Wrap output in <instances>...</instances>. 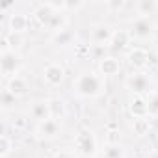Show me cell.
I'll use <instances>...</instances> for the list:
<instances>
[{"label":"cell","mask_w":158,"mask_h":158,"mask_svg":"<svg viewBox=\"0 0 158 158\" xmlns=\"http://www.w3.org/2000/svg\"><path fill=\"white\" fill-rule=\"evenodd\" d=\"M73 89L78 97L82 99H95L102 93L104 89V80L102 76L89 71V73H82L76 76V80L73 82Z\"/></svg>","instance_id":"6da1fadb"},{"label":"cell","mask_w":158,"mask_h":158,"mask_svg":"<svg viewBox=\"0 0 158 158\" xmlns=\"http://www.w3.org/2000/svg\"><path fill=\"white\" fill-rule=\"evenodd\" d=\"M74 152L78 156H95L97 154V138L89 128H82L74 136Z\"/></svg>","instance_id":"7a4b0ae2"},{"label":"cell","mask_w":158,"mask_h":158,"mask_svg":"<svg viewBox=\"0 0 158 158\" xmlns=\"http://www.w3.org/2000/svg\"><path fill=\"white\" fill-rule=\"evenodd\" d=\"M154 28L156 26H154V23H152L151 17H138L134 21V24H132L130 35L136 37V39H149V37H152Z\"/></svg>","instance_id":"3957f363"},{"label":"cell","mask_w":158,"mask_h":158,"mask_svg":"<svg viewBox=\"0 0 158 158\" xmlns=\"http://www.w3.org/2000/svg\"><path fill=\"white\" fill-rule=\"evenodd\" d=\"M21 67V58L15 50H8V52H0V71L4 76H10L19 71Z\"/></svg>","instance_id":"277c9868"},{"label":"cell","mask_w":158,"mask_h":158,"mask_svg":"<svg viewBox=\"0 0 158 158\" xmlns=\"http://www.w3.org/2000/svg\"><path fill=\"white\" fill-rule=\"evenodd\" d=\"M61 132V125L58 119H45L41 123H37V128H35V134L39 139H54L58 138Z\"/></svg>","instance_id":"5b68a950"},{"label":"cell","mask_w":158,"mask_h":158,"mask_svg":"<svg viewBox=\"0 0 158 158\" xmlns=\"http://www.w3.org/2000/svg\"><path fill=\"white\" fill-rule=\"evenodd\" d=\"M43 80H45V84L50 86V88L60 86V84L65 80V69H63L60 63H48V65L43 69Z\"/></svg>","instance_id":"8992f818"},{"label":"cell","mask_w":158,"mask_h":158,"mask_svg":"<svg viewBox=\"0 0 158 158\" xmlns=\"http://www.w3.org/2000/svg\"><path fill=\"white\" fill-rule=\"evenodd\" d=\"M60 8H58V4H52V2H43V4H39L35 10H34V19L41 24V26H48L50 24V21H52V17L56 15V11H58Z\"/></svg>","instance_id":"52a82bcc"},{"label":"cell","mask_w":158,"mask_h":158,"mask_svg":"<svg viewBox=\"0 0 158 158\" xmlns=\"http://www.w3.org/2000/svg\"><path fill=\"white\" fill-rule=\"evenodd\" d=\"M127 86L136 95L143 97V93H147L149 88H151V80H149V76H145V73H134L127 78Z\"/></svg>","instance_id":"ba28073f"},{"label":"cell","mask_w":158,"mask_h":158,"mask_svg":"<svg viewBox=\"0 0 158 158\" xmlns=\"http://www.w3.org/2000/svg\"><path fill=\"white\" fill-rule=\"evenodd\" d=\"M127 60H128V65H130V67H134V69H143V67H147L151 56H149V52H147L145 48L134 47V48L127 54Z\"/></svg>","instance_id":"9c48e42d"},{"label":"cell","mask_w":158,"mask_h":158,"mask_svg":"<svg viewBox=\"0 0 158 158\" xmlns=\"http://www.w3.org/2000/svg\"><path fill=\"white\" fill-rule=\"evenodd\" d=\"M128 112L134 119H145L149 117V104H147V99L141 97V95H136L132 101H130V106H128Z\"/></svg>","instance_id":"30bf717a"},{"label":"cell","mask_w":158,"mask_h":158,"mask_svg":"<svg viewBox=\"0 0 158 158\" xmlns=\"http://www.w3.org/2000/svg\"><path fill=\"white\" fill-rule=\"evenodd\" d=\"M114 32L108 24H97L91 32V41L97 43V45H110L112 37H114Z\"/></svg>","instance_id":"8fae6325"},{"label":"cell","mask_w":158,"mask_h":158,"mask_svg":"<svg viewBox=\"0 0 158 158\" xmlns=\"http://www.w3.org/2000/svg\"><path fill=\"white\" fill-rule=\"evenodd\" d=\"M99 71H101V74H104V76H115V74H119V71H121V61H119V58H115V56H106V58H102L101 63H99Z\"/></svg>","instance_id":"7c38bea8"},{"label":"cell","mask_w":158,"mask_h":158,"mask_svg":"<svg viewBox=\"0 0 158 158\" xmlns=\"http://www.w3.org/2000/svg\"><path fill=\"white\" fill-rule=\"evenodd\" d=\"M8 24H10V32L11 34H24L26 30H28V26H30V21H28V17L26 15H23V13H11L10 15V21H8Z\"/></svg>","instance_id":"4fadbf2b"},{"label":"cell","mask_w":158,"mask_h":158,"mask_svg":"<svg viewBox=\"0 0 158 158\" xmlns=\"http://www.w3.org/2000/svg\"><path fill=\"white\" fill-rule=\"evenodd\" d=\"M6 89H8L11 95H15V97L19 99V97H23V95L28 93V82L24 80L23 76H17V74H15V76L10 78V82H8Z\"/></svg>","instance_id":"5bb4252c"},{"label":"cell","mask_w":158,"mask_h":158,"mask_svg":"<svg viewBox=\"0 0 158 158\" xmlns=\"http://www.w3.org/2000/svg\"><path fill=\"white\" fill-rule=\"evenodd\" d=\"M130 39H132L130 32H127V30H115L114 32V37H112V41H110L108 47L114 48V50H123L130 43Z\"/></svg>","instance_id":"9a60e30c"},{"label":"cell","mask_w":158,"mask_h":158,"mask_svg":"<svg viewBox=\"0 0 158 158\" xmlns=\"http://www.w3.org/2000/svg\"><path fill=\"white\" fill-rule=\"evenodd\" d=\"M30 115L34 119H37L39 123L45 121V119H50V108H48V101H39V102H34L32 104V110H30Z\"/></svg>","instance_id":"2e32d148"},{"label":"cell","mask_w":158,"mask_h":158,"mask_svg":"<svg viewBox=\"0 0 158 158\" xmlns=\"http://www.w3.org/2000/svg\"><path fill=\"white\" fill-rule=\"evenodd\" d=\"M67 24H69V19H67L65 11L58 10V11H56V15L52 17L50 24H48L47 28H48L52 34H58V32H61V30H67Z\"/></svg>","instance_id":"e0dca14e"},{"label":"cell","mask_w":158,"mask_h":158,"mask_svg":"<svg viewBox=\"0 0 158 158\" xmlns=\"http://www.w3.org/2000/svg\"><path fill=\"white\" fill-rule=\"evenodd\" d=\"M48 108H50V117L52 119H63L67 115V106L61 99H50Z\"/></svg>","instance_id":"ac0fdd59"},{"label":"cell","mask_w":158,"mask_h":158,"mask_svg":"<svg viewBox=\"0 0 158 158\" xmlns=\"http://www.w3.org/2000/svg\"><path fill=\"white\" fill-rule=\"evenodd\" d=\"M158 10V2L156 0H139L136 4V11L139 13V17H149Z\"/></svg>","instance_id":"d6986e66"},{"label":"cell","mask_w":158,"mask_h":158,"mask_svg":"<svg viewBox=\"0 0 158 158\" xmlns=\"http://www.w3.org/2000/svg\"><path fill=\"white\" fill-rule=\"evenodd\" d=\"M50 41H52L54 45H58V47H67V45H71V43L74 41V34H73L71 30H61V32H58V34H52Z\"/></svg>","instance_id":"ffe728a7"},{"label":"cell","mask_w":158,"mask_h":158,"mask_svg":"<svg viewBox=\"0 0 158 158\" xmlns=\"http://www.w3.org/2000/svg\"><path fill=\"white\" fill-rule=\"evenodd\" d=\"M13 152V141L8 134L0 136V158H8Z\"/></svg>","instance_id":"44dd1931"},{"label":"cell","mask_w":158,"mask_h":158,"mask_svg":"<svg viewBox=\"0 0 158 158\" xmlns=\"http://www.w3.org/2000/svg\"><path fill=\"white\" fill-rule=\"evenodd\" d=\"M149 128H151V123H149L147 117H145V119H134V123H132V130H134L136 136H145V134H149Z\"/></svg>","instance_id":"7402d4cb"},{"label":"cell","mask_w":158,"mask_h":158,"mask_svg":"<svg viewBox=\"0 0 158 158\" xmlns=\"http://www.w3.org/2000/svg\"><path fill=\"white\" fill-rule=\"evenodd\" d=\"M102 158H125V149L117 143V145H106Z\"/></svg>","instance_id":"603a6c76"},{"label":"cell","mask_w":158,"mask_h":158,"mask_svg":"<svg viewBox=\"0 0 158 158\" xmlns=\"http://www.w3.org/2000/svg\"><path fill=\"white\" fill-rule=\"evenodd\" d=\"M4 39L8 41V47H10V50H15L17 52V48H21V45H23V37H21V34H6L4 35Z\"/></svg>","instance_id":"cb8c5ba5"},{"label":"cell","mask_w":158,"mask_h":158,"mask_svg":"<svg viewBox=\"0 0 158 158\" xmlns=\"http://www.w3.org/2000/svg\"><path fill=\"white\" fill-rule=\"evenodd\" d=\"M15 101H17V97H15V95H11L8 89H4V91H2V97H0V104H2V110H4V112H6V110H10V108H13Z\"/></svg>","instance_id":"d4e9b609"},{"label":"cell","mask_w":158,"mask_h":158,"mask_svg":"<svg viewBox=\"0 0 158 158\" xmlns=\"http://www.w3.org/2000/svg\"><path fill=\"white\" fill-rule=\"evenodd\" d=\"M86 6V2H82V0H74V2H73V0H65V2H60L58 4V8L63 11V10H80V8H84Z\"/></svg>","instance_id":"484cf974"},{"label":"cell","mask_w":158,"mask_h":158,"mask_svg":"<svg viewBox=\"0 0 158 158\" xmlns=\"http://www.w3.org/2000/svg\"><path fill=\"white\" fill-rule=\"evenodd\" d=\"M147 104H149V115L158 117V91L151 93V97L147 99Z\"/></svg>","instance_id":"4316f807"},{"label":"cell","mask_w":158,"mask_h":158,"mask_svg":"<svg viewBox=\"0 0 158 158\" xmlns=\"http://www.w3.org/2000/svg\"><path fill=\"white\" fill-rule=\"evenodd\" d=\"M119 143V130L112 128L106 132V145H117Z\"/></svg>","instance_id":"83f0119b"},{"label":"cell","mask_w":158,"mask_h":158,"mask_svg":"<svg viewBox=\"0 0 158 158\" xmlns=\"http://www.w3.org/2000/svg\"><path fill=\"white\" fill-rule=\"evenodd\" d=\"M104 8H108L112 11H119L125 8V0H108V2H104Z\"/></svg>","instance_id":"f1b7e54d"},{"label":"cell","mask_w":158,"mask_h":158,"mask_svg":"<svg viewBox=\"0 0 158 158\" xmlns=\"http://www.w3.org/2000/svg\"><path fill=\"white\" fill-rule=\"evenodd\" d=\"M52 158H76L73 151H58Z\"/></svg>","instance_id":"f546056e"},{"label":"cell","mask_w":158,"mask_h":158,"mask_svg":"<svg viewBox=\"0 0 158 158\" xmlns=\"http://www.w3.org/2000/svg\"><path fill=\"white\" fill-rule=\"evenodd\" d=\"M24 125H26V121H24V119H19V121H15V123H13V127H17V128H24Z\"/></svg>","instance_id":"4dcf8cb0"},{"label":"cell","mask_w":158,"mask_h":158,"mask_svg":"<svg viewBox=\"0 0 158 158\" xmlns=\"http://www.w3.org/2000/svg\"><path fill=\"white\" fill-rule=\"evenodd\" d=\"M11 6H13L11 2H6V4H2V11H8V10H10Z\"/></svg>","instance_id":"1f68e13d"},{"label":"cell","mask_w":158,"mask_h":158,"mask_svg":"<svg viewBox=\"0 0 158 158\" xmlns=\"http://www.w3.org/2000/svg\"><path fill=\"white\" fill-rule=\"evenodd\" d=\"M76 158H93V156H76Z\"/></svg>","instance_id":"d6a6232c"},{"label":"cell","mask_w":158,"mask_h":158,"mask_svg":"<svg viewBox=\"0 0 158 158\" xmlns=\"http://www.w3.org/2000/svg\"><path fill=\"white\" fill-rule=\"evenodd\" d=\"M156 54H158V48H156Z\"/></svg>","instance_id":"836d02e7"}]
</instances>
